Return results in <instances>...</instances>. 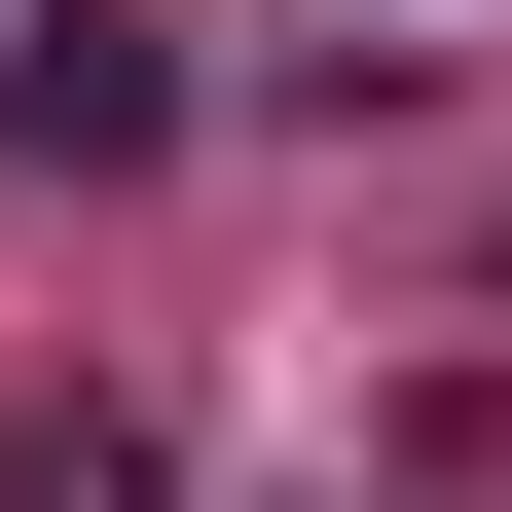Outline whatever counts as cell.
Listing matches in <instances>:
<instances>
[{
	"mask_svg": "<svg viewBox=\"0 0 512 512\" xmlns=\"http://www.w3.org/2000/svg\"><path fill=\"white\" fill-rule=\"evenodd\" d=\"M0 147H37V183H147L183 147V37H147V0H0Z\"/></svg>",
	"mask_w": 512,
	"mask_h": 512,
	"instance_id": "cell-1",
	"label": "cell"
},
{
	"mask_svg": "<svg viewBox=\"0 0 512 512\" xmlns=\"http://www.w3.org/2000/svg\"><path fill=\"white\" fill-rule=\"evenodd\" d=\"M0 512H183V476H147L110 403H37V439H0Z\"/></svg>",
	"mask_w": 512,
	"mask_h": 512,
	"instance_id": "cell-2",
	"label": "cell"
}]
</instances>
